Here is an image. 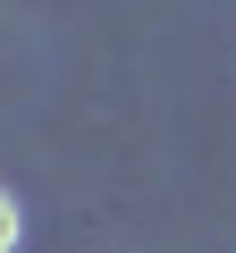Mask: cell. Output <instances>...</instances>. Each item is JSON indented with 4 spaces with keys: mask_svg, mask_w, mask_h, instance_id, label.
<instances>
[{
    "mask_svg": "<svg viewBox=\"0 0 236 253\" xmlns=\"http://www.w3.org/2000/svg\"><path fill=\"white\" fill-rule=\"evenodd\" d=\"M26 245V211H17V194L0 186V253H17Z\"/></svg>",
    "mask_w": 236,
    "mask_h": 253,
    "instance_id": "1",
    "label": "cell"
}]
</instances>
